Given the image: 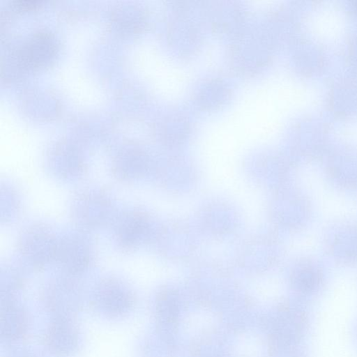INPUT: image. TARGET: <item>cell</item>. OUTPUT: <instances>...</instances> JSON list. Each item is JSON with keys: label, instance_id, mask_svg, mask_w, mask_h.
I'll return each instance as SVG.
<instances>
[{"label": "cell", "instance_id": "3957f363", "mask_svg": "<svg viewBox=\"0 0 357 357\" xmlns=\"http://www.w3.org/2000/svg\"><path fill=\"white\" fill-rule=\"evenodd\" d=\"M353 7H354L355 11L357 12V1L354 3Z\"/></svg>", "mask_w": 357, "mask_h": 357}, {"label": "cell", "instance_id": "6da1fadb", "mask_svg": "<svg viewBox=\"0 0 357 357\" xmlns=\"http://www.w3.org/2000/svg\"><path fill=\"white\" fill-rule=\"evenodd\" d=\"M57 44L52 34L38 31L27 39L17 52L20 67L37 69L47 65L54 57Z\"/></svg>", "mask_w": 357, "mask_h": 357}, {"label": "cell", "instance_id": "7a4b0ae2", "mask_svg": "<svg viewBox=\"0 0 357 357\" xmlns=\"http://www.w3.org/2000/svg\"><path fill=\"white\" fill-rule=\"evenodd\" d=\"M40 2L38 1H16L13 2L15 8L19 10H29L38 6Z\"/></svg>", "mask_w": 357, "mask_h": 357}]
</instances>
